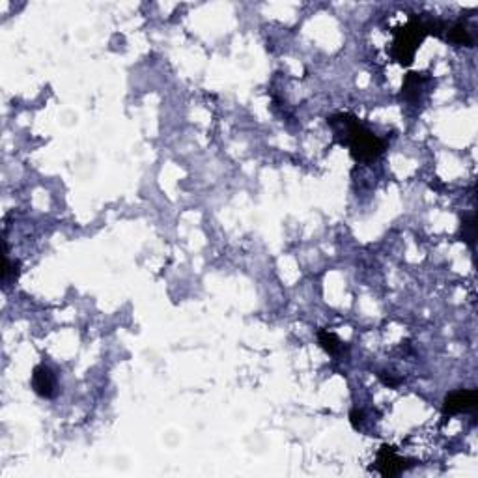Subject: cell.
Returning a JSON list of instances; mask_svg holds the SVG:
<instances>
[{"mask_svg":"<svg viewBox=\"0 0 478 478\" xmlns=\"http://www.w3.org/2000/svg\"><path fill=\"white\" fill-rule=\"evenodd\" d=\"M327 124L331 125L335 141L348 146L357 163H372L385 152V142L364 127L354 115H332L327 118Z\"/></svg>","mask_w":478,"mask_h":478,"instance_id":"obj_1","label":"cell"},{"mask_svg":"<svg viewBox=\"0 0 478 478\" xmlns=\"http://www.w3.org/2000/svg\"><path fill=\"white\" fill-rule=\"evenodd\" d=\"M394 41L391 47V56L396 60L398 64L411 65L417 55L418 47L422 45L428 32H426V22L422 15H409L408 22L403 27H398L392 30Z\"/></svg>","mask_w":478,"mask_h":478,"instance_id":"obj_2","label":"cell"},{"mask_svg":"<svg viewBox=\"0 0 478 478\" xmlns=\"http://www.w3.org/2000/svg\"><path fill=\"white\" fill-rule=\"evenodd\" d=\"M415 460H409V458L400 456L396 452V448L391 445H383L377 451V458H375V471L385 478H396L400 474H403L406 471H409L411 467H415Z\"/></svg>","mask_w":478,"mask_h":478,"instance_id":"obj_3","label":"cell"},{"mask_svg":"<svg viewBox=\"0 0 478 478\" xmlns=\"http://www.w3.org/2000/svg\"><path fill=\"white\" fill-rule=\"evenodd\" d=\"M477 408H478L477 389H460V391H452L446 394L445 402H443V413L445 415L473 413Z\"/></svg>","mask_w":478,"mask_h":478,"instance_id":"obj_4","label":"cell"},{"mask_svg":"<svg viewBox=\"0 0 478 478\" xmlns=\"http://www.w3.org/2000/svg\"><path fill=\"white\" fill-rule=\"evenodd\" d=\"M432 82L426 73H417V71H409L408 75L403 77L402 84V98L409 103H418L422 99L424 92H428L426 88Z\"/></svg>","mask_w":478,"mask_h":478,"instance_id":"obj_5","label":"cell"},{"mask_svg":"<svg viewBox=\"0 0 478 478\" xmlns=\"http://www.w3.org/2000/svg\"><path fill=\"white\" fill-rule=\"evenodd\" d=\"M32 389L36 394L41 398H53L56 394V375L55 372L45 366V364H38L32 370Z\"/></svg>","mask_w":478,"mask_h":478,"instance_id":"obj_6","label":"cell"},{"mask_svg":"<svg viewBox=\"0 0 478 478\" xmlns=\"http://www.w3.org/2000/svg\"><path fill=\"white\" fill-rule=\"evenodd\" d=\"M443 39H446L448 44L456 45V47H462V45H465V47H473V44H474L473 36H471L467 25H465L463 21H458V22L448 25Z\"/></svg>","mask_w":478,"mask_h":478,"instance_id":"obj_7","label":"cell"},{"mask_svg":"<svg viewBox=\"0 0 478 478\" xmlns=\"http://www.w3.org/2000/svg\"><path fill=\"white\" fill-rule=\"evenodd\" d=\"M460 238L463 243H467L471 249L477 245V215L473 212H465L460 221Z\"/></svg>","mask_w":478,"mask_h":478,"instance_id":"obj_8","label":"cell"},{"mask_svg":"<svg viewBox=\"0 0 478 478\" xmlns=\"http://www.w3.org/2000/svg\"><path fill=\"white\" fill-rule=\"evenodd\" d=\"M318 344H320L321 349H323L325 354L332 355V357H337V355H340L344 349H346L342 340H340L335 332L327 331V329H320V331H318Z\"/></svg>","mask_w":478,"mask_h":478,"instance_id":"obj_9","label":"cell"},{"mask_svg":"<svg viewBox=\"0 0 478 478\" xmlns=\"http://www.w3.org/2000/svg\"><path fill=\"white\" fill-rule=\"evenodd\" d=\"M19 267H21V264H19V261L11 264V261L8 260V256H6L4 273H2V283H4V286H8V284H10V278H11V280H17V277H19Z\"/></svg>","mask_w":478,"mask_h":478,"instance_id":"obj_10","label":"cell"},{"mask_svg":"<svg viewBox=\"0 0 478 478\" xmlns=\"http://www.w3.org/2000/svg\"><path fill=\"white\" fill-rule=\"evenodd\" d=\"M377 377H380V381L383 385L391 387V389H396V387L402 383V377H398V375H394L392 372H380Z\"/></svg>","mask_w":478,"mask_h":478,"instance_id":"obj_11","label":"cell"},{"mask_svg":"<svg viewBox=\"0 0 478 478\" xmlns=\"http://www.w3.org/2000/svg\"><path fill=\"white\" fill-rule=\"evenodd\" d=\"M349 422L354 424V428H361L364 422V413L363 411H358V409H354L351 413H349Z\"/></svg>","mask_w":478,"mask_h":478,"instance_id":"obj_12","label":"cell"}]
</instances>
